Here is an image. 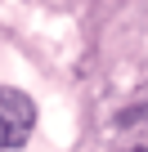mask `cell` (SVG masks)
Listing matches in <instances>:
<instances>
[{
	"mask_svg": "<svg viewBox=\"0 0 148 152\" xmlns=\"http://www.w3.org/2000/svg\"><path fill=\"white\" fill-rule=\"evenodd\" d=\"M36 130V103L27 90H14L5 85L0 90V152H9V148H23Z\"/></svg>",
	"mask_w": 148,
	"mask_h": 152,
	"instance_id": "1",
	"label": "cell"
}]
</instances>
